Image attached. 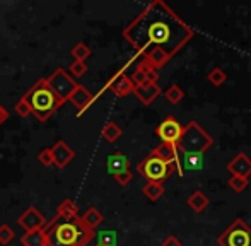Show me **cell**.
Instances as JSON below:
<instances>
[{
  "label": "cell",
  "mask_w": 251,
  "mask_h": 246,
  "mask_svg": "<svg viewBox=\"0 0 251 246\" xmlns=\"http://www.w3.org/2000/svg\"><path fill=\"white\" fill-rule=\"evenodd\" d=\"M21 243L23 246H47V233L43 229L38 231H29L21 238Z\"/></svg>",
  "instance_id": "44dd1931"
},
{
  "label": "cell",
  "mask_w": 251,
  "mask_h": 246,
  "mask_svg": "<svg viewBox=\"0 0 251 246\" xmlns=\"http://www.w3.org/2000/svg\"><path fill=\"white\" fill-rule=\"evenodd\" d=\"M116 233L115 231H101L98 234V246H116Z\"/></svg>",
  "instance_id": "f546056e"
},
{
  "label": "cell",
  "mask_w": 251,
  "mask_h": 246,
  "mask_svg": "<svg viewBox=\"0 0 251 246\" xmlns=\"http://www.w3.org/2000/svg\"><path fill=\"white\" fill-rule=\"evenodd\" d=\"M219 246H251V227L243 219H236L221 236Z\"/></svg>",
  "instance_id": "8992f818"
},
{
  "label": "cell",
  "mask_w": 251,
  "mask_h": 246,
  "mask_svg": "<svg viewBox=\"0 0 251 246\" xmlns=\"http://www.w3.org/2000/svg\"><path fill=\"white\" fill-rule=\"evenodd\" d=\"M227 171L231 173V176L250 178L251 176V159L245 152L236 154L227 163Z\"/></svg>",
  "instance_id": "4fadbf2b"
},
{
  "label": "cell",
  "mask_w": 251,
  "mask_h": 246,
  "mask_svg": "<svg viewBox=\"0 0 251 246\" xmlns=\"http://www.w3.org/2000/svg\"><path fill=\"white\" fill-rule=\"evenodd\" d=\"M132 178H133V174H132V171H125V173H120V174H116L115 176V180H116V183L118 185H122V186H126L132 181Z\"/></svg>",
  "instance_id": "e575fe53"
},
{
  "label": "cell",
  "mask_w": 251,
  "mask_h": 246,
  "mask_svg": "<svg viewBox=\"0 0 251 246\" xmlns=\"http://www.w3.org/2000/svg\"><path fill=\"white\" fill-rule=\"evenodd\" d=\"M101 135H102V139H104L106 142L115 144L116 140L122 137V128H120L118 123L109 122V123H106V125L101 128Z\"/></svg>",
  "instance_id": "603a6c76"
},
{
  "label": "cell",
  "mask_w": 251,
  "mask_h": 246,
  "mask_svg": "<svg viewBox=\"0 0 251 246\" xmlns=\"http://www.w3.org/2000/svg\"><path fill=\"white\" fill-rule=\"evenodd\" d=\"M183 130H185V125H181V123L178 122V118L166 117L164 120L157 125L155 133H157V137L162 142L178 146L179 139H181V135H183Z\"/></svg>",
  "instance_id": "ba28073f"
},
{
  "label": "cell",
  "mask_w": 251,
  "mask_h": 246,
  "mask_svg": "<svg viewBox=\"0 0 251 246\" xmlns=\"http://www.w3.org/2000/svg\"><path fill=\"white\" fill-rule=\"evenodd\" d=\"M23 99L29 106L31 115H34L40 122L50 120L51 115L62 106L60 101L55 98V94L51 93V89L48 87L47 79H40L38 82H34V86L24 94Z\"/></svg>",
  "instance_id": "3957f363"
},
{
  "label": "cell",
  "mask_w": 251,
  "mask_h": 246,
  "mask_svg": "<svg viewBox=\"0 0 251 246\" xmlns=\"http://www.w3.org/2000/svg\"><path fill=\"white\" fill-rule=\"evenodd\" d=\"M106 89L111 91L115 96L118 98H125L128 96V94L133 93V89H135V86L132 84V80H130L128 75H125V72H118L115 77H111L108 82V86H106Z\"/></svg>",
  "instance_id": "7c38bea8"
},
{
  "label": "cell",
  "mask_w": 251,
  "mask_h": 246,
  "mask_svg": "<svg viewBox=\"0 0 251 246\" xmlns=\"http://www.w3.org/2000/svg\"><path fill=\"white\" fill-rule=\"evenodd\" d=\"M214 144L210 133L205 132V128L197 122H190L183 130V135L178 142L179 152H192V154H205Z\"/></svg>",
  "instance_id": "277c9868"
},
{
  "label": "cell",
  "mask_w": 251,
  "mask_h": 246,
  "mask_svg": "<svg viewBox=\"0 0 251 246\" xmlns=\"http://www.w3.org/2000/svg\"><path fill=\"white\" fill-rule=\"evenodd\" d=\"M91 48L87 47V45H84V43H77V45H74V48H72V57L75 58L77 62H86L87 58L91 57Z\"/></svg>",
  "instance_id": "83f0119b"
},
{
  "label": "cell",
  "mask_w": 251,
  "mask_h": 246,
  "mask_svg": "<svg viewBox=\"0 0 251 246\" xmlns=\"http://www.w3.org/2000/svg\"><path fill=\"white\" fill-rule=\"evenodd\" d=\"M164 98L171 104H178V103H181V99L185 98V93H183V89L178 84H173V86H169L168 89L164 91Z\"/></svg>",
  "instance_id": "d4e9b609"
},
{
  "label": "cell",
  "mask_w": 251,
  "mask_h": 246,
  "mask_svg": "<svg viewBox=\"0 0 251 246\" xmlns=\"http://www.w3.org/2000/svg\"><path fill=\"white\" fill-rule=\"evenodd\" d=\"M48 87L51 89V93L55 94V98L60 101V104L67 103L70 98V94L75 91V87L79 84L69 75L63 69H56L55 72H51V75L47 79Z\"/></svg>",
  "instance_id": "52a82bcc"
},
{
  "label": "cell",
  "mask_w": 251,
  "mask_h": 246,
  "mask_svg": "<svg viewBox=\"0 0 251 246\" xmlns=\"http://www.w3.org/2000/svg\"><path fill=\"white\" fill-rule=\"evenodd\" d=\"M106 168H108V173L116 176L120 173H125L130 170V161L126 156H123L122 152H115L111 156H108L106 159Z\"/></svg>",
  "instance_id": "2e32d148"
},
{
  "label": "cell",
  "mask_w": 251,
  "mask_h": 246,
  "mask_svg": "<svg viewBox=\"0 0 251 246\" xmlns=\"http://www.w3.org/2000/svg\"><path fill=\"white\" fill-rule=\"evenodd\" d=\"M123 38L139 55L154 48L173 58L190 40L193 29L162 0H154L123 29Z\"/></svg>",
  "instance_id": "6da1fadb"
},
{
  "label": "cell",
  "mask_w": 251,
  "mask_h": 246,
  "mask_svg": "<svg viewBox=\"0 0 251 246\" xmlns=\"http://www.w3.org/2000/svg\"><path fill=\"white\" fill-rule=\"evenodd\" d=\"M151 154H154L155 157L159 159L166 161V163H171L175 164L176 168V163H178V147L173 146V144H166V142H161Z\"/></svg>",
  "instance_id": "e0dca14e"
},
{
  "label": "cell",
  "mask_w": 251,
  "mask_h": 246,
  "mask_svg": "<svg viewBox=\"0 0 251 246\" xmlns=\"http://www.w3.org/2000/svg\"><path fill=\"white\" fill-rule=\"evenodd\" d=\"M186 203L190 205V209L193 210V212H203L205 209L208 207V203H210V200H208V197L205 195L203 192H200V190H195V192L192 193V195L188 197V200H186Z\"/></svg>",
  "instance_id": "d6986e66"
},
{
  "label": "cell",
  "mask_w": 251,
  "mask_h": 246,
  "mask_svg": "<svg viewBox=\"0 0 251 246\" xmlns=\"http://www.w3.org/2000/svg\"><path fill=\"white\" fill-rule=\"evenodd\" d=\"M14 240V231L10 229V226L2 224L0 226V245H9Z\"/></svg>",
  "instance_id": "4dcf8cb0"
},
{
  "label": "cell",
  "mask_w": 251,
  "mask_h": 246,
  "mask_svg": "<svg viewBox=\"0 0 251 246\" xmlns=\"http://www.w3.org/2000/svg\"><path fill=\"white\" fill-rule=\"evenodd\" d=\"M87 72V65L86 62H74L72 65H70V74H74L75 77H80L84 75V74Z\"/></svg>",
  "instance_id": "d6a6232c"
},
{
  "label": "cell",
  "mask_w": 251,
  "mask_h": 246,
  "mask_svg": "<svg viewBox=\"0 0 251 246\" xmlns=\"http://www.w3.org/2000/svg\"><path fill=\"white\" fill-rule=\"evenodd\" d=\"M161 93L162 91H161V87H159V84H149V82L144 84V86H137L135 89H133L135 98L142 104H146V106H149L151 103H154Z\"/></svg>",
  "instance_id": "5bb4252c"
},
{
  "label": "cell",
  "mask_w": 251,
  "mask_h": 246,
  "mask_svg": "<svg viewBox=\"0 0 251 246\" xmlns=\"http://www.w3.org/2000/svg\"><path fill=\"white\" fill-rule=\"evenodd\" d=\"M96 246H98V245H96Z\"/></svg>",
  "instance_id": "74e56055"
},
{
  "label": "cell",
  "mask_w": 251,
  "mask_h": 246,
  "mask_svg": "<svg viewBox=\"0 0 251 246\" xmlns=\"http://www.w3.org/2000/svg\"><path fill=\"white\" fill-rule=\"evenodd\" d=\"M51 157H53V166L63 170V168H67L75 159V150L67 146L63 140H58V142L51 147Z\"/></svg>",
  "instance_id": "8fae6325"
},
{
  "label": "cell",
  "mask_w": 251,
  "mask_h": 246,
  "mask_svg": "<svg viewBox=\"0 0 251 246\" xmlns=\"http://www.w3.org/2000/svg\"><path fill=\"white\" fill-rule=\"evenodd\" d=\"M104 221V217H102V214L100 212L98 209H94V207H91L89 210H87L86 214H84L82 217H80V222L84 224V226L87 227V229L94 231L98 226Z\"/></svg>",
  "instance_id": "7402d4cb"
},
{
  "label": "cell",
  "mask_w": 251,
  "mask_h": 246,
  "mask_svg": "<svg viewBox=\"0 0 251 246\" xmlns=\"http://www.w3.org/2000/svg\"><path fill=\"white\" fill-rule=\"evenodd\" d=\"M144 195L147 197V198L151 200V202H155V200H159L162 195H164V185L161 183H146L142 188Z\"/></svg>",
  "instance_id": "cb8c5ba5"
},
{
  "label": "cell",
  "mask_w": 251,
  "mask_h": 246,
  "mask_svg": "<svg viewBox=\"0 0 251 246\" xmlns=\"http://www.w3.org/2000/svg\"><path fill=\"white\" fill-rule=\"evenodd\" d=\"M69 101H72V103L77 106V110H79V115H82L84 111H86L87 108H89L91 104H93L94 96L84 86H77L75 91H74V93L70 94Z\"/></svg>",
  "instance_id": "9a60e30c"
},
{
  "label": "cell",
  "mask_w": 251,
  "mask_h": 246,
  "mask_svg": "<svg viewBox=\"0 0 251 246\" xmlns=\"http://www.w3.org/2000/svg\"><path fill=\"white\" fill-rule=\"evenodd\" d=\"M56 217H58V219H63V221L77 219V217H79V207H77L70 198L63 200V202L58 205V209H56Z\"/></svg>",
  "instance_id": "ac0fdd59"
},
{
  "label": "cell",
  "mask_w": 251,
  "mask_h": 246,
  "mask_svg": "<svg viewBox=\"0 0 251 246\" xmlns=\"http://www.w3.org/2000/svg\"><path fill=\"white\" fill-rule=\"evenodd\" d=\"M9 120V110H5L3 106H0V125Z\"/></svg>",
  "instance_id": "8d00e7d4"
},
{
  "label": "cell",
  "mask_w": 251,
  "mask_h": 246,
  "mask_svg": "<svg viewBox=\"0 0 251 246\" xmlns=\"http://www.w3.org/2000/svg\"><path fill=\"white\" fill-rule=\"evenodd\" d=\"M137 171L147 180V183H164L173 173H176L175 164L166 163V161L155 157L154 154H149L146 159H142L137 164Z\"/></svg>",
  "instance_id": "5b68a950"
},
{
  "label": "cell",
  "mask_w": 251,
  "mask_h": 246,
  "mask_svg": "<svg viewBox=\"0 0 251 246\" xmlns=\"http://www.w3.org/2000/svg\"><path fill=\"white\" fill-rule=\"evenodd\" d=\"M137 69L144 70V74H146V80L149 84H157V80H159V70H155L154 67H151L146 60L140 62Z\"/></svg>",
  "instance_id": "f1b7e54d"
},
{
  "label": "cell",
  "mask_w": 251,
  "mask_h": 246,
  "mask_svg": "<svg viewBox=\"0 0 251 246\" xmlns=\"http://www.w3.org/2000/svg\"><path fill=\"white\" fill-rule=\"evenodd\" d=\"M47 233V246H87L94 240L96 233L87 229L80 217L74 221H63L55 216Z\"/></svg>",
  "instance_id": "7a4b0ae2"
},
{
  "label": "cell",
  "mask_w": 251,
  "mask_h": 246,
  "mask_svg": "<svg viewBox=\"0 0 251 246\" xmlns=\"http://www.w3.org/2000/svg\"><path fill=\"white\" fill-rule=\"evenodd\" d=\"M38 161L43 166H53V157H51V149H43L38 154Z\"/></svg>",
  "instance_id": "836d02e7"
},
{
  "label": "cell",
  "mask_w": 251,
  "mask_h": 246,
  "mask_svg": "<svg viewBox=\"0 0 251 246\" xmlns=\"http://www.w3.org/2000/svg\"><path fill=\"white\" fill-rule=\"evenodd\" d=\"M142 60H146L151 67H154L155 70H159V69H162V67H164L169 60H171V58H169L162 50H159V48H154V50H151L149 53L144 55Z\"/></svg>",
  "instance_id": "ffe728a7"
},
{
  "label": "cell",
  "mask_w": 251,
  "mask_h": 246,
  "mask_svg": "<svg viewBox=\"0 0 251 246\" xmlns=\"http://www.w3.org/2000/svg\"><path fill=\"white\" fill-rule=\"evenodd\" d=\"M14 110H16V113L19 115L21 118H26V117H29V115H31L29 106H27L26 101H24L23 98H21V99L16 103V106H14Z\"/></svg>",
  "instance_id": "1f68e13d"
},
{
  "label": "cell",
  "mask_w": 251,
  "mask_h": 246,
  "mask_svg": "<svg viewBox=\"0 0 251 246\" xmlns=\"http://www.w3.org/2000/svg\"><path fill=\"white\" fill-rule=\"evenodd\" d=\"M17 222H19V226L23 227L26 233H29V231L43 229L45 224H47V221H45V217L38 212L36 207L31 205L29 209H26L23 214H21L19 219H17Z\"/></svg>",
  "instance_id": "30bf717a"
},
{
  "label": "cell",
  "mask_w": 251,
  "mask_h": 246,
  "mask_svg": "<svg viewBox=\"0 0 251 246\" xmlns=\"http://www.w3.org/2000/svg\"><path fill=\"white\" fill-rule=\"evenodd\" d=\"M229 188L234 193H243L246 188L250 186V178H243V176H231L227 181Z\"/></svg>",
  "instance_id": "4316f807"
},
{
  "label": "cell",
  "mask_w": 251,
  "mask_h": 246,
  "mask_svg": "<svg viewBox=\"0 0 251 246\" xmlns=\"http://www.w3.org/2000/svg\"><path fill=\"white\" fill-rule=\"evenodd\" d=\"M207 79H208V82H210L212 86L221 87L222 84L227 80V74H226L224 70L221 69V67H214V69H212L210 72L207 74Z\"/></svg>",
  "instance_id": "484cf974"
},
{
  "label": "cell",
  "mask_w": 251,
  "mask_h": 246,
  "mask_svg": "<svg viewBox=\"0 0 251 246\" xmlns=\"http://www.w3.org/2000/svg\"><path fill=\"white\" fill-rule=\"evenodd\" d=\"M161 246H183V245H181V241H179L178 238L171 234V236H166L164 240H162Z\"/></svg>",
  "instance_id": "d590c367"
},
{
  "label": "cell",
  "mask_w": 251,
  "mask_h": 246,
  "mask_svg": "<svg viewBox=\"0 0 251 246\" xmlns=\"http://www.w3.org/2000/svg\"><path fill=\"white\" fill-rule=\"evenodd\" d=\"M203 154H192V152H179L178 150V163H176V173L183 176L186 171H200L203 170Z\"/></svg>",
  "instance_id": "9c48e42d"
}]
</instances>
